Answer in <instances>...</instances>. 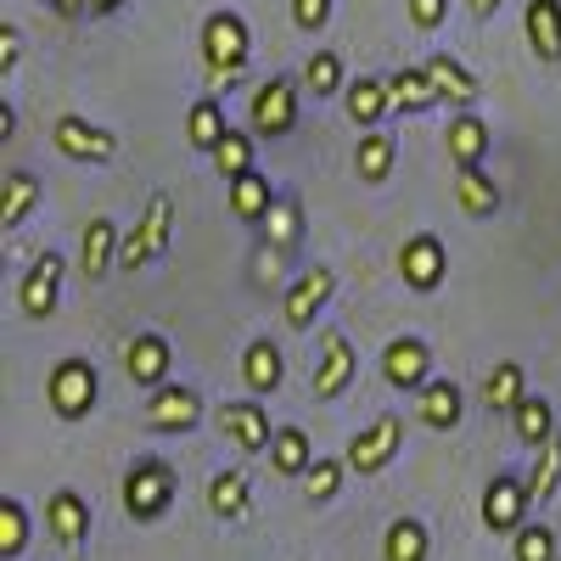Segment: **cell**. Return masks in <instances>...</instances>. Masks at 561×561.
<instances>
[{
  "mask_svg": "<svg viewBox=\"0 0 561 561\" xmlns=\"http://www.w3.org/2000/svg\"><path fill=\"white\" fill-rule=\"evenodd\" d=\"M185 135H192V147H197V152H214L219 140L230 135V124H225V107H219L214 96H203V102L192 107V118H185Z\"/></svg>",
  "mask_w": 561,
  "mask_h": 561,
  "instance_id": "1f68e13d",
  "label": "cell"
},
{
  "mask_svg": "<svg viewBox=\"0 0 561 561\" xmlns=\"http://www.w3.org/2000/svg\"><path fill=\"white\" fill-rule=\"evenodd\" d=\"M382 377L399 388V393H421L433 382V348L421 337H393L388 354H382Z\"/></svg>",
  "mask_w": 561,
  "mask_h": 561,
  "instance_id": "52a82bcc",
  "label": "cell"
},
{
  "mask_svg": "<svg viewBox=\"0 0 561 561\" xmlns=\"http://www.w3.org/2000/svg\"><path fill=\"white\" fill-rule=\"evenodd\" d=\"M511 415H517V438H523V444L545 449V444L556 438V410H550V399H523Z\"/></svg>",
  "mask_w": 561,
  "mask_h": 561,
  "instance_id": "e575fe53",
  "label": "cell"
},
{
  "mask_svg": "<svg viewBox=\"0 0 561 561\" xmlns=\"http://www.w3.org/2000/svg\"><path fill=\"white\" fill-rule=\"evenodd\" d=\"M421 68H427V79H433V90H438V96L444 102H455V107H472L478 102V79H472V68H466V62H455V57H427V62H421Z\"/></svg>",
  "mask_w": 561,
  "mask_h": 561,
  "instance_id": "44dd1931",
  "label": "cell"
},
{
  "mask_svg": "<svg viewBox=\"0 0 561 561\" xmlns=\"http://www.w3.org/2000/svg\"><path fill=\"white\" fill-rule=\"evenodd\" d=\"M62 259L57 253H39L34 264H28V275H23V287H18V309L28 314V320H39V314H51L57 309V293H62Z\"/></svg>",
  "mask_w": 561,
  "mask_h": 561,
  "instance_id": "30bf717a",
  "label": "cell"
},
{
  "mask_svg": "<svg viewBox=\"0 0 561 561\" xmlns=\"http://www.w3.org/2000/svg\"><path fill=\"white\" fill-rule=\"evenodd\" d=\"M124 370H129V382H140V388H163V377H169V343L158 332H140L124 348Z\"/></svg>",
  "mask_w": 561,
  "mask_h": 561,
  "instance_id": "ac0fdd59",
  "label": "cell"
},
{
  "mask_svg": "<svg viewBox=\"0 0 561 561\" xmlns=\"http://www.w3.org/2000/svg\"><path fill=\"white\" fill-rule=\"evenodd\" d=\"M404 7H410V23L415 28H444V18H449V0H404Z\"/></svg>",
  "mask_w": 561,
  "mask_h": 561,
  "instance_id": "7bdbcfd3",
  "label": "cell"
},
{
  "mask_svg": "<svg viewBox=\"0 0 561 561\" xmlns=\"http://www.w3.org/2000/svg\"><path fill=\"white\" fill-rule=\"evenodd\" d=\"M34 203H39V180H34L28 169H12V174H7V203H0V225L18 230Z\"/></svg>",
  "mask_w": 561,
  "mask_h": 561,
  "instance_id": "836d02e7",
  "label": "cell"
},
{
  "mask_svg": "<svg viewBox=\"0 0 561 561\" xmlns=\"http://www.w3.org/2000/svg\"><path fill=\"white\" fill-rule=\"evenodd\" d=\"M96 365H84V359H62L51 370V410L62 421H84L90 410H96Z\"/></svg>",
  "mask_w": 561,
  "mask_h": 561,
  "instance_id": "5b68a950",
  "label": "cell"
},
{
  "mask_svg": "<svg viewBox=\"0 0 561 561\" xmlns=\"http://www.w3.org/2000/svg\"><path fill=\"white\" fill-rule=\"evenodd\" d=\"M455 197L472 219H483V214L500 208V185L483 174V163H455Z\"/></svg>",
  "mask_w": 561,
  "mask_h": 561,
  "instance_id": "7402d4cb",
  "label": "cell"
},
{
  "mask_svg": "<svg viewBox=\"0 0 561 561\" xmlns=\"http://www.w3.org/2000/svg\"><path fill=\"white\" fill-rule=\"evenodd\" d=\"M427 550H433V539H427V528H421V523H410V517L388 523V539H382V556L388 561H427Z\"/></svg>",
  "mask_w": 561,
  "mask_h": 561,
  "instance_id": "d6a6232c",
  "label": "cell"
},
{
  "mask_svg": "<svg viewBox=\"0 0 561 561\" xmlns=\"http://www.w3.org/2000/svg\"><path fill=\"white\" fill-rule=\"evenodd\" d=\"M354 348H348V337L343 332H332V337H325V348H320V365H314V399L320 404H332V399H343L348 393V382H354Z\"/></svg>",
  "mask_w": 561,
  "mask_h": 561,
  "instance_id": "8fae6325",
  "label": "cell"
},
{
  "mask_svg": "<svg viewBox=\"0 0 561 561\" xmlns=\"http://www.w3.org/2000/svg\"><path fill=\"white\" fill-rule=\"evenodd\" d=\"M28 545V517L18 500H0V556H18Z\"/></svg>",
  "mask_w": 561,
  "mask_h": 561,
  "instance_id": "ab89813d",
  "label": "cell"
},
{
  "mask_svg": "<svg viewBox=\"0 0 561 561\" xmlns=\"http://www.w3.org/2000/svg\"><path fill=\"white\" fill-rule=\"evenodd\" d=\"M325 18H332V0H293V23H298L304 34L325 28Z\"/></svg>",
  "mask_w": 561,
  "mask_h": 561,
  "instance_id": "ee69618b",
  "label": "cell"
},
{
  "mask_svg": "<svg viewBox=\"0 0 561 561\" xmlns=\"http://www.w3.org/2000/svg\"><path fill=\"white\" fill-rule=\"evenodd\" d=\"M523 399H528V393H523V365H517V359H500V365L489 370V382H483V404L511 415Z\"/></svg>",
  "mask_w": 561,
  "mask_h": 561,
  "instance_id": "f546056e",
  "label": "cell"
},
{
  "mask_svg": "<svg viewBox=\"0 0 561 561\" xmlns=\"http://www.w3.org/2000/svg\"><path fill=\"white\" fill-rule=\"evenodd\" d=\"M264 230H270L275 248H293L298 242V203L293 197H275V208L264 214Z\"/></svg>",
  "mask_w": 561,
  "mask_h": 561,
  "instance_id": "f35d334b",
  "label": "cell"
},
{
  "mask_svg": "<svg viewBox=\"0 0 561 561\" xmlns=\"http://www.w3.org/2000/svg\"><path fill=\"white\" fill-rule=\"evenodd\" d=\"M556 489H561V438H550L545 449H539V460H534V472H528V494L545 505V500H556Z\"/></svg>",
  "mask_w": 561,
  "mask_h": 561,
  "instance_id": "d590c367",
  "label": "cell"
},
{
  "mask_svg": "<svg viewBox=\"0 0 561 561\" xmlns=\"http://www.w3.org/2000/svg\"><path fill=\"white\" fill-rule=\"evenodd\" d=\"M270 460H275V472H280V478H304L309 466H314L309 433H304V427H275V438H270Z\"/></svg>",
  "mask_w": 561,
  "mask_h": 561,
  "instance_id": "484cf974",
  "label": "cell"
},
{
  "mask_svg": "<svg viewBox=\"0 0 561 561\" xmlns=\"http://www.w3.org/2000/svg\"><path fill=\"white\" fill-rule=\"evenodd\" d=\"M208 158H214V169H219L225 180H237V174H248V169H253V140H248L242 129H230Z\"/></svg>",
  "mask_w": 561,
  "mask_h": 561,
  "instance_id": "8d00e7d4",
  "label": "cell"
},
{
  "mask_svg": "<svg viewBox=\"0 0 561 561\" xmlns=\"http://www.w3.org/2000/svg\"><path fill=\"white\" fill-rule=\"evenodd\" d=\"M45 528H51V539L62 550H79L84 534H90V500L73 494V489H57L51 500H45Z\"/></svg>",
  "mask_w": 561,
  "mask_h": 561,
  "instance_id": "7c38bea8",
  "label": "cell"
},
{
  "mask_svg": "<svg viewBox=\"0 0 561 561\" xmlns=\"http://www.w3.org/2000/svg\"><path fill=\"white\" fill-rule=\"evenodd\" d=\"M248 478L242 472H219L214 483H208V511L214 517H225V523H237V517H248Z\"/></svg>",
  "mask_w": 561,
  "mask_h": 561,
  "instance_id": "4dcf8cb0",
  "label": "cell"
},
{
  "mask_svg": "<svg viewBox=\"0 0 561 561\" xmlns=\"http://www.w3.org/2000/svg\"><path fill=\"white\" fill-rule=\"evenodd\" d=\"M444 135H449V158H455V163H483V158H489V124H483L472 107L455 113Z\"/></svg>",
  "mask_w": 561,
  "mask_h": 561,
  "instance_id": "603a6c76",
  "label": "cell"
},
{
  "mask_svg": "<svg viewBox=\"0 0 561 561\" xmlns=\"http://www.w3.org/2000/svg\"><path fill=\"white\" fill-rule=\"evenodd\" d=\"M203 421V399L192 393V388H158L152 393V404H147V427L152 433H185V427H197Z\"/></svg>",
  "mask_w": 561,
  "mask_h": 561,
  "instance_id": "5bb4252c",
  "label": "cell"
},
{
  "mask_svg": "<svg viewBox=\"0 0 561 561\" xmlns=\"http://www.w3.org/2000/svg\"><path fill=\"white\" fill-rule=\"evenodd\" d=\"M404 449V421L399 415H377L365 433H354L348 438V472H359V478H370V472H382V466H393V455Z\"/></svg>",
  "mask_w": 561,
  "mask_h": 561,
  "instance_id": "277c9868",
  "label": "cell"
},
{
  "mask_svg": "<svg viewBox=\"0 0 561 561\" xmlns=\"http://www.w3.org/2000/svg\"><path fill=\"white\" fill-rule=\"evenodd\" d=\"M534 505V494H528V483H517V478H494L489 489H483V523L494 528V534H511V528H523V511Z\"/></svg>",
  "mask_w": 561,
  "mask_h": 561,
  "instance_id": "9a60e30c",
  "label": "cell"
},
{
  "mask_svg": "<svg viewBox=\"0 0 561 561\" xmlns=\"http://www.w3.org/2000/svg\"><path fill=\"white\" fill-rule=\"evenodd\" d=\"M399 270H404V280L415 293H433L444 280V270H449V253H444L438 237H410L404 253H399Z\"/></svg>",
  "mask_w": 561,
  "mask_h": 561,
  "instance_id": "2e32d148",
  "label": "cell"
},
{
  "mask_svg": "<svg viewBox=\"0 0 561 561\" xmlns=\"http://www.w3.org/2000/svg\"><path fill=\"white\" fill-rule=\"evenodd\" d=\"M124 0H84V12H96V18H107V12H118Z\"/></svg>",
  "mask_w": 561,
  "mask_h": 561,
  "instance_id": "bcb514c9",
  "label": "cell"
},
{
  "mask_svg": "<svg viewBox=\"0 0 561 561\" xmlns=\"http://www.w3.org/2000/svg\"><path fill=\"white\" fill-rule=\"evenodd\" d=\"M118 225L113 219H90L84 225V242H79V270L90 275V280H102V275H113L118 270Z\"/></svg>",
  "mask_w": 561,
  "mask_h": 561,
  "instance_id": "e0dca14e",
  "label": "cell"
},
{
  "mask_svg": "<svg viewBox=\"0 0 561 561\" xmlns=\"http://www.w3.org/2000/svg\"><path fill=\"white\" fill-rule=\"evenodd\" d=\"M18 68V28L0 34V73H12Z\"/></svg>",
  "mask_w": 561,
  "mask_h": 561,
  "instance_id": "f6af8a7d",
  "label": "cell"
},
{
  "mask_svg": "<svg viewBox=\"0 0 561 561\" xmlns=\"http://www.w3.org/2000/svg\"><path fill=\"white\" fill-rule=\"evenodd\" d=\"M169 237H174V197H169V192H158V197L147 203V214H140V225L118 242V270H124V275H135L140 264L163 259V253H169Z\"/></svg>",
  "mask_w": 561,
  "mask_h": 561,
  "instance_id": "6da1fadb",
  "label": "cell"
},
{
  "mask_svg": "<svg viewBox=\"0 0 561 561\" xmlns=\"http://www.w3.org/2000/svg\"><path fill=\"white\" fill-rule=\"evenodd\" d=\"M304 84L314 90V96H337V90H343V62H337V51H314V57L304 62Z\"/></svg>",
  "mask_w": 561,
  "mask_h": 561,
  "instance_id": "74e56055",
  "label": "cell"
},
{
  "mask_svg": "<svg viewBox=\"0 0 561 561\" xmlns=\"http://www.w3.org/2000/svg\"><path fill=\"white\" fill-rule=\"evenodd\" d=\"M343 466H348V460H320V455H314V466L304 472V478H309V494H314V500H332L337 483H343Z\"/></svg>",
  "mask_w": 561,
  "mask_h": 561,
  "instance_id": "b9f144b4",
  "label": "cell"
},
{
  "mask_svg": "<svg viewBox=\"0 0 561 561\" xmlns=\"http://www.w3.org/2000/svg\"><path fill=\"white\" fill-rule=\"evenodd\" d=\"M270 208H275V192H270V180H264L259 169H248V174L230 180V214H237V219L259 225Z\"/></svg>",
  "mask_w": 561,
  "mask_h": 561,
  "instance_id": "d4e9b609",
  "label": "cell"
},
{
  "mask_svg": "<svg viewBox=\"0 0 561 561\" xmlns=\"http://www.w3.org/2000/svg\"><path fill=\"white\" fill-rule=\"evenodd\" d=\"M174 505V472L163 460H135L124 472V511L135 523H158Z\"/></svg>",
  "mask_w": 561,
  "mask_h": 561,
  "instance_id": "3957f363",
  "label": "cell"
},
{
  "mask_svg": "<svg viewBox=\"0 0 561 561\" xmlns=\"http://www.w3.org/2000/svg\"><path fill=\"white\" fill-rule=\"evenodd\" d=\"M421 421H427L433 433H449V427H460V415H466V393L449 382V377H433L427 388H421Z\"/></svg>",
  "mask_w": 561,
  "mask_h": 561,
  "instance_id": "ffe728a7",
  "label": "cell"
},
{
  "mask_svg": "<svg viewBox=\"0 0 561 561\" xmlns=\"http://www.w3.org/2000/svg\"><path fill=\"white\" fill-rule=\"evenodd\" d=\"M219 427L237 438V449H248V455H270L275 427H270L264 404H253V399H225V404H219Z\"/></svg>",
  "mask_w": 561,
  "mask_h": 561,
  "instance_id": "9c48e42d",
  "label": "cell"
},
{
  "mask_svg": "<svg viewBox=\"0 0 561 561\" xmlns=\"http://www.w3.org/2000/svg\"><path fill=\"white\" fill-rule=\"evenodd\" d=\"M523 28L539 62H561V0H528Z\"/></svg>",
  "mask_w": 561,
  "mask_h": 561,
  "instance_id": "d6986e66",
  "label": "cell"
},
{
  "mask_svg": "<svg viewBox=\"0 0 561 561\" xmlns=\"http://www.w3.org/2000/svg\"><path fill=\"white\" fill-rule=\"evenodd\" d=\"M472 12H478V18H494V12H500V0H472Z\"/></svg>",
  "mask_w": 561,
  "mask_h": 561,
  "instance_id": "c3c4849f",
  "label": "cell"
},
{
  "mask_svg": "<svg viewBox=\"0 0 561 561\" xmlns=\"http://www.w3.org/2000/svg\"><path fill=\"white\" fill-rule=\"evenodd\" d=\"M393 158H399V140H393V135H359L354 169H359V180H365V185H382V180H388V169H393Z\"/></svg>",
  "mask_w": 561,
  "mask_h": 561,
  "instance_id": "f1b7e54d",
  "label": "cell"
},
{
  "mask_svg": "<svg viewBox=\"0 0 561 561\" xmlns=\"http://www.w3.org/2000/svg\"><path fill=\"white\" fill-rule=\"evenodd\" d=\"M382 113H393L388 79H354V84H348V118L370 129V124H382Z\"/></svg>",
  "mask_w": 561,
  "mask_h": 561,
  "instance_id": "83f0119b",
  "label": "cell"
},
{
  "mask_svg": "<svg viewBox=\"0 0 561 561\" xmlns=\"http://www.w3.org/2000/svg\"><path fill=\"white\" fill-rule=\"evenodd\" d=\"M203 62H208L214 84H230L248 68V23L237 12H214L203 23Z\"/></svg>",
  "mask_w": 561,
  "mask_h": 561,
  "instance_id": "7a4b0ae2",
  "label": "cell"
},
{
  "mask_svg": "<svg viewBox=\"0 0 561 561\" xmlns=\"http://www.w3.org/2000/svg\"><path fill=\"white\" fill-rule=\"evenodd\" d=\"M51 140H57V152L73 158V163H107V158L118 152V140H113L102 124L79 118V113H62V118L51 124Z\"/></svg>",
  "mask_w": 561,
  "mask_h": 561,
  "instance_id": "8992f818",
  "label": "cell"
},
{
  "mask_svg": "<svg viewBox=\"0 0 561 561\" xmlns=\"http://www.w3.org/2000/svg\"><path fill=\"white\" fill-rule=\"evenodd\" d=\"M517 561H556V534L539 528H517Z\"/></svg>",
  "mask_w": 561,
  "mask_h": 561,
  "instance_id": "60d3db41",
  "label": "cell"
},
{
  "mask_svg": "<svg viewBox=\"0 0 561 561\" xmlns=\"http://www.w3.org/2000/svg\"><path fill=\"white\" fill-rule=\"evenodd\" d=\"M332 293H337V275H332V270L314 264L309 275H298V287L287 293V325H293V332H309L314 314L332 304Z\"/></svg>",
  "mask_w": 561,
  "mask_h": 561,
  "instance_id": "4fadbf2b",
  "label": "cell"
},
{
  "mask_svg": "<svg viewBox=\"0 0 561 561\" xmlns=\"http://www.w3.org/2000/svg\"><path fill=\"white\" fill-rule=\"evenodd\" d=\"M51 7H57L62 18H73V12H84V0H51Z\"/></svg>",
  "mask_w": 561,
  "mask_h": 561,
  "instance_id": "7dc6e473",
  "label": "cell"
},
{
  "mask_svg": "<svg viewBox=\"0 0 561 561\" xmlns=\"http://www.w3.org/2000/svg\"><path fill=\"white\" fill-rule=\"evenodd\" d=\"M298 124V90H293V79H264L259 90H253V129L259 135H287Z\"/></svg>",
  "mask_w": 561,
  "mask_h": 561,
  "instance_id": "ba28073f",
  "label": "cell"
},
{
  "mask_svg": "<svg viewBox=\"0 0 561 561\" xmlns=\"http://www.w3.org/2000/svg\"><path fill=\"white\" fill-rule=\"evenodd\" d=\"M388 90H393V113H427V107L444 102L438 90H433V79H427V68H399V73H388Z\"/></svg>",
  "mask_w": 561,
  "mask_h": 561,
  "instance_id": "cb8c5ba5",
  "label": "cell"
},
{
  "mask_svg": "<svg viewBox=\"0 0 561 561\" xmlns=\"http://www.w3.org/2000/svg\"><path fill=\"white\" fill-rule=\"evenodd\" d=\"M242 377H248V388H253V393H275V388H280L287 365H280V348H275L270 337L248 343V354H242Z\"/></svg>",
  "mask_w": 561,
  "mask_h": 561,
  "instance_id": "4316f807",
  "label": "cell"
}]
</instances>
